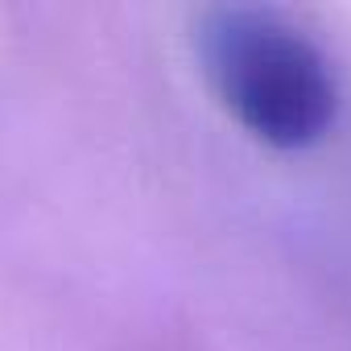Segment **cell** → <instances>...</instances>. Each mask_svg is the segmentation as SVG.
<instances>
[{
	"instance_id": "6da1fadb",
	"label": "cell",
	"mask_w": 351,
	"mask_h": 351,
	"mask_svg": "<svg viewBox=\"0 0 351 351\" xmlns=\"http://www.w3.org/2000/svg\"><path fill=\"white\" fill-rule=\"evenodd\" d=\"M195 54L215 99L261 145L310 149L335 128V66L322 46L277 9H203L195 17Z\"/></svg>"
}]
</instances>
